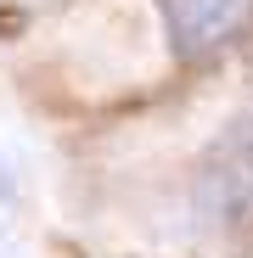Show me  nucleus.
I'll return each mask as SVG.
<instances>
[{
	"label": "nucleus",
	"mask_w": 253,
	"mask_h": 258,
	"mask_svg": "<svg viewBox=\"0 0 253 258\" xmlns=\"http://www.w3.org/2000/svg\"><path fill=\"white\" fill-rule=\"evenodd\" d=\"M197 213L220 230L253 225V107L208 146L197 168Z\"/></svg>",
	"instance_id": "nucleus-1"
},
{
	"label": "nucleus",
	"mask_w": 253,
	"mask_h": 258,
	"mask_svg": "<svg viewBox=\"0 0 253 258\" xmlns=\"http://www.w3.org/2000/svg\"><path fill=\"white\" fill-rule=\"evenodd\" d=\"M163 23H169L175 56L197 62V56L225 51L253 23V0H163Z\"/></svg>",
	"instance_id": "nucleus-2"
}]
</instances>
